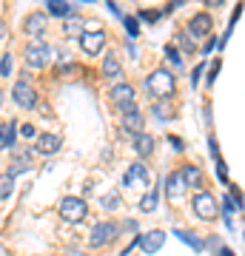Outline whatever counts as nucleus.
I'll return each instance as SVG.
<instances>
[{
	"label": "nucleus",
	"instance_id": "12",
	"mask_svg": "<svg viewBox=\"0 0 245 256\" xmlns=\"http://www.w3.org/2000/svg\"><path fill=\"white\" fill-rule=\"evenodd\" d=\"M143 126H145V117L137 108L123 111V128H126V131H131V134H143Z\"/></svg>",
	"mask_w": 245,
	"mask_h": 256
},
{
	"label": "nucleus",
	"instance_id": "25",
	"mask_svg": "<svg viewBox=\"0 0 245 256\" xmlns=\"http://www.w3.org/2000/svg\"><path fill=\"white\" fill-rule=\"evenodd\" d=\"M66 34H69V37H83V23H77V20H72V23L66 26Z\"/></svg>",
	"mask_w": 245,
	"mask_h": 256
},
{
	"label": "nucleus",
	"instance_id": "31",
	"mask_svg": "<svg viewBox=\"0 0 245 256\" xmlns=\"http://www.w3.org/2000/svg\"><path fill=\"white\" fill-rule=\"evenodd\" d=\"M177 43L182 46V52H197V48H194V43H191L185 34H177Z\"/></svg>",
	"mask_w": 245,
	"mask_h": 256
},
{
	"label": "nucleus",
	"instance_id": "40",
	"mask_svg": "<svg viewBox=\"0 0 245 256\" xmlns=\"http://www.w3.org/2000/svg\"><path fill=\"white\" fill-rule=\"evenodd\" d=\"M0 102H3V92H0Z\"/></svg>",
	"mask_w": 245,
	"mask_h": 256
},
{
	"label": "nucleus",
	"instance_id": "4",
	"mask_svg": "<svg viewBox=\"0 0 245 256\" xmlns=\"http://www.w3.org/2000/svg\"><path fill=\"white\" fill-rule=\"evenodd\" d=\"M191 208H194V214H197L200 220H205V222H211V220H217V216H219V205H217V200H214L211 194H205V191L194 196Z\"/></svg>",
	"mask_w": 245,
	"mask_h": 256
},
{
	"label": "nucleus",
	"instance_id": "28",
	"mask_svg": "<svg viewBox=\"0 0 245 256\" xmlns=\"http://www.w3.org/2000/svg\"><path fill=\"white\" fill-rule=\"evenodd\" d=\"M0 74H3V77L12 74V54H3V60H0Z\"/></svg>",
	"mask_w": 245,
	"mask_h": 256
},
{
	"label": "nucleus",
	"instance_id": "30",
	"mask_svg": "<svg viewBox=\"0 0 245 256\" xmlns=\"http://www.w3.org/2000/svg\"><path fill=\"white\" fill-rule=\"evenodd\" d=\"M165 57H168V60H171L174 66H182V60H180V52H177L174 46H168V48H165Z\"/></svg>",
	"mask_w": 245,
	"mask_h": 256
},
{
	"label": "nucleus",
	"instance_id": "36",
	"mask_svg": "<svg viewBox=\"0 0 245 256\" xmlns=\"http://www.w3.org/2000/svg\"><path fill=\"white\" fill-rule=\"evenodd\" d=\"M217 72H219V60L214 66H211V72H208V82H214V77H217Z\"/></svg>",
	"mask_w": 245,
	"mask_h": 256
},
{
	"label": "nucleus",
	"instance_id": "32",
	"mask_svg": "<svg viewBox=\"0 0 245 256\" xmlns=\"http://www.w3.org/2000/svg\"><path fill=\"white\" fill-rule=\"evenodd\" d=\"M222 210H225V216L228 220H231V214H234V200H231V196H222Z\"/></svg>",
	"mask_w": 245,
	"mask_h": 256
},
{
	"label": "nucleus",
	"instance_id": "26",
	"mask_svg": "<svg viewBox=\"0 0 245 256\" xmlns=\"http://www.w3.org/2000/svg\"><path fill=\"white\" fill-rule=\"evenodd\" d=\"M168 114H171V108H168L165 102H160V106H154V117H157V120H171Z\"/></svg>",
	"mask_w": 245,
	"mask_h": 256
},
{
	"label": "nucleus",
	"instance_id": "15",
	"mask_svg": "<svg viewBox=\"0 0 245 256\" xmlns=\"http://www.w3.org/2000/svg\"><path fill=\"white\" fill-rule=\"evenodd\" d=\"M26 34H32V37H40L46 32V14H40V12H35V14H29L26 18Z\"/></svg>",
	"mask_w": 245,
	"mask_h": 256
},
{
	"label": "nucleus",
	"instance_id": "13",
	"mask_svg": "<svg viewBox=\"0 0 245 256\" xmlns=\"http://www.w3.org/2000/svg\"><path fill=\"white\" fill-rule=\"evenodd\" d=\"M188 34L191 37H205V34H211V18L208 14H194V18L188 20Z\"/></svg>",
	"mask_w": 245,
	"mask_h": 256
},
{
	"label": "nucleus",
	"instance_id": "33",
	"mask_svg": "<svg viewBox=\"0 0 245 256\" xmlns=\"http://www.w3.org/2000/svg\"><path fill=\"white\" fill-rule=\"evenodd\" d=\"M126 32H128V34H137V32H140V26H137L134 18H126Z\"/></svg>",
	"mask_w": 245,
	"mask_h": 256
},
{
	"label": "nucleus",
	"instance_id": "10",
	"mask_svg": "<svg viewBox=\"0 0 245 256\" xmlns=\"http://www.w3.org/2000/svg\"><path fill=\"white\" fill-rule=\"evenodd\" d=\"M134 182H145V185L151 182V174H148L145 162H134L131 165V171L123 176V185H126V188H134Z\"/></svg>",
	"mask_w": 245,
	"mask_h": 256
},
{
	"label": "nucleus",
	"instance_id": "16",
	"mask_svg": "<svg viewBox=\"0 0 245 256\" xmlns=\"http://www.w3.org/2000/svg\"><path fill=\"white\" fill-rule=\"evenodd\" d=\"M37 151L40 154H57L60 151V137H55V134H40L37 137Z\"/></svg>",
	"mask_w": 245,
	"mask_h": 256
},
{
	"label": "nucleus",
	"instance_id": "7",
	"mask_svg": "<svg viewBox=\"0 0 245 256\" xmlns=\"http://www.w3.org/2000/svg\"><path fill=\"white\" fill-rule=\"evenodd\" d=\"M80 46L86 48V54H100V48L106 46V32L100 28H91V32H83Z\"/></svg>",
	"mask_w": 245,
	"mask_h": 256
},
{
	"label": "nucleus",
	"instance_id": "8",
	"mask_svg": "<svg viewBox=\"0 0 245 256\" xmlns=\"http://www.w3.org/2000/svg\"><path fill=\"white\" fill-rule=\"evenodd\" d=\"M111 100H114V106H120V108H134V88L128 86V82H117L114 88H111Z\"/></svg>",
	"mask_w": 245,
	"mask_h": 256
},
{
	"label": "nucleus",
	"instance_id": "11",
	"mask_svg": "<svg viewBox=\"0 0 245 256\" xmlns=\"http://www.w3.org/2000/svg\"><path fill=\"white\" fill-rule=\"evenodd\" d=\"M32 151H15V156H12V162H9V176H18L23 174V171H29L32 168Z\"/></svg>",
	"mask_w": 245,
	"mask_h": 256
},
{
	"label": "nucleus",
	"instance_id": "34",
	"mask_svg": "<svg viewBox=\"0 0 245 256\" xmlns=\"http://www.w3.org/2000/svg\"><path fill=\"white\" fill-rule=\"evenodd\" d=\"M202 68H205V66H197V68H194V72H191V82H194V86H197V82H200V77H202Z\"/></svg>",
	"mask_w": 245,
	"mask_h": 256
},
{
	"label": "nucleus",
	"instance_id": "20",
	"mask_svg": "<svg viewBox=\"0 0 245 256\" xmlns=\"http://www.w3.org/2000/svg\"><path fill=\"white\" fill-rule=\"evenodd\" d=\"M74 12V3H60V0H49V14L55 18H69Z\"/></svg>",
	"mask_w": 245,
	"mask_h": 256
},
{
	"label": "nucleus",
	"instance_id": "5",
	"mask_svg": "<svg viewBox=\"0 0 245 256\" xmlns=\"http://www.w3.org/2000/svg\"><path fill=\"white\" fill-rule=\"evenodd\" d=\"M117 234H120V230H117L114 222H97V225L91 228L89 242H91V248H103V245H109V242H114Z\"/></svg>",
	"mask_w": 245,
	"mask_h": 256
},
{
	"label": "nucleus",
	"instance_id": "21",
	"mask_svg": "<svg viewBox=\"0 0 245 256\" xmlns=\"http://www.w3.org/2000/svg\"><path fill=\"white\" fill-rule=\"evenodd\" d=\"M103 74H106V77H120V74H123V68H120V63H117V57H106V60H103Z\"/></svg>",
	"mask_w": 245,
	"mask_h": 256
},
{
	"label": "nucleus",
	"instance_id": "17",
	"mask_svg": "<svg viewBox=\"0 0 245 256\" xmlns=\"http://www.w3.org/2000/svg\"><path fill=\"white\" fill-rule=\"evenodd\" d=\"M15 137H18V126L15 122H3L0 126V148H12Z\"/></svg>",
	"mask_w": 245,
	"mask_h": 256
},
{
	"label": "nucleus",
	"instance_id": "41",
	"mask_svg": "<svg viewBox=\"0 0 245 256\" xmlns=\"http://www.w3.org/2000/svg\"><path fill=\"white\" fill-rule=\"evenodd\" d=\"M72 256H83V254H72Z\"/></svg>",
	"mask_w": 245,
	"mask_h": 256
},
{
	"label": "nucleus",
	"instance_id": "22",
	"mask_svg": "<svg viewBox=\"0 0 245 256\" xmlns=\"http://www.w3.org/2000/svg\"><path fill=\"white\" fill-rule=\"evenodd\" d=\"M12 191H15V176L3 174V176H0V200H6Z\"/></svg>",
	"mask_w": 245,
	"mask_h": 256
},
{
	"label": "nucleus",
	"instance_id": "27",
	"mask_svg": "<svg viewBox=\"0 0 245 256\" xmlns=\"http://www.w3.org/2000/svg\"><path fill=\"white\" fill-rule=\"evenodd\" d=\"M117 205H120V196H117V194H109V196H103V208L114 210Z\"/></svg>",
	"mask_w": 245,
	"mask_h": 256
},
{
	"label": "nucleus",
	"instance_id": "14",
	"mask_svg": "<svg viewBox=\"0 0 245 256\" xmlns=\"http://www.w3.org/2000/svg\"><path fill=\"white\" fill-rule=\"evenodd\" d=\"M182 191H185V185H182L180 171H174V174H168V176H165V194H168L171 200H180V196H182Z\"/></svg>",
	"mask_w": 245,
	"mask_h": 256
},
{
	"label": "nucleus",
	"instance_id": "2",
	"mask_svg": "<svg viewBox=\"0 0 245 256\" xmlns=\"http://www.w3.org/2000/svg\"><path fill=\"white\" fill-rule=\"evenodd\" d=\"M23 60H26L29 68H37V72H40V68H46L49 60H52V48L46 46V43H40V40H37V43H29V46L23 48Z\"/></svg>",
	"mask_w": 245,
	"mask_h": 256
},
{
	"label": "nucleus",
	"instance_id": "1",
	"mask_svg": "<svg viewBox=\"0 0 245 256\" xmlns=\"http://www.w3.org/2000/svg\"><path fill=\"white\" fill-rule=\"evenodd\" d=\"M145 92L151 97H157V100H168L177 92V80H174L171 72L157 68V72H151V77H145Z\"/></svg>",
	"mask_w": 245,
	"mask_h": 256
},
{
	"label": "nucleus",
	"instance_id": "3",
	"mask_svg": "<svg viewBox=\"0 0 245 256\" xmlns=\"http://www.w3.org/2000/svg\"><path fill=\"white\" fill-rule=\"evenodd\" d=\"M86 214H89L86 200H80V196H63L60 200V216L66 222H80V220H86Z\"/></svg>",
	"mask_w": 245,
	"mask_h": 256
},
{
	"label": "nucleus",
	"instance_id": "35",
	"mask_svg": "<svg viewBox=\"0 0 245 256\" xmlns=\"http://www.w3.org/2000/svg\"><path fill=\"white\" fill-rule=\"evenodd\" d=\"M20 134H23V137H35V126H20Z\"/></svg>",
	"mask_w": 245,
	"mask_h": 256
},
{
	"label": "nucleus",
	"instance_id": "23",
	"mask_svg": "<svg viewBox=\"0 0 245 256\" xmlns=\"http://www.w3.org/2000/svg\"><path fill=\"white\" fill-rule=\"evenodd\" d=\"M140 210H145V214H151V210H157V194H145L143 200H140Z\"/></svg>",
	"mask_w": 245,
	"mask_h": 256
},
{
	"label": "nucleus",
	"instance_id": "38",
	"mask_svg": "<svg viewBox=\"0 0 245 256\" xmlns=\"http://www.w3.org/2000/svg\"><path fill=\"white\" fill-rule=\"evenodd\" d=\"M217 254H219V256H234V254H231V250H228V248H219Z\"/></svg>",
	"mask_w": 245,
	"mask_h": 256
},
{
	"label": "nucleus",
	"instance_id": "9",
	"mask_svg": "<svg viewBox=\"0 0 245 256\" xmlns=\"http://www.w3.org/2000/svg\"><path fill=\"white\" fill-rule=\"evenodd\" d=\"M163 245H165V230H145L140 236V248L145 254H157Z\"/></svg>",
	"mask_w": 245,
	"mask_h": 256
},
{
	"label": "nucleus",
	"instance_id": "24",
	"mask_svg": "<svg viewBox=\"0 0 245 256\" xmlns=\"http://www.w3.org/2000/svg\"><path fill=\"white\" fill-rule=\"evenodd\" d=\"M174 236H180L182 242H188V245L194 248V250H200V248H202L200 239H197V236H191V234H185V230H174Z\"/></svg>",
	"mask_w": 245,
	"mask_h": 256
},
{
	"label": "nucleus",
	"instance_id": "19",
	"mask_svg": "<svg viewBox=\"0 0 245 256\" xmlns=\"http://www.w3.org/2000/svg\"><path fill=\"white\" fill-rule=\"evenodd\" d=\"M134 148H137V154H140V156H148L151 151H154V140L148 137V134H137V137H134Z\"/></svg>",
	"mask_w": 245,
	"mask_h": 256
},
{
	"label": "nucleus",
	"instance_id": "18",
	"mask_svg": "<svg viewBox=\"0 0 245 256\" xmlns=\"http://www.w3.org/2000/svg\"><path fill=\"white\" fill-rule=\"evenodd\" d=\"M180 176H182V185H185V188H194V185H200V180H202L197 165H185V168L180 171Z\"/></svg>",
	"mask_w": 245,
	"mask_h": 256
},
{
	"label": "nucleus",
	"instance_id": "37",
	"mask_svg": "<svg viewBox=\"0 0 245 256\" xmlns=\"http://www.w3.org/2000/svg\"><path fill=\"white\" fill-rule=\"evenodd\" d=\"M168 142H171V148H177V151H182V140H180V137H168Z\"/></svg>",
	"mask_w": 245,
	"mask_h": 256
},
{
	"label": "nucleus",
	"instance_id": "6",
	"mask_svg": "<svg viewBox=\"0 0 245 256\" xmlns=\"http://www.w3.org/2000/svg\"><path fill=\"white\" fill-rule=\"evenodd\" d=\"M15 102H18L20 108H35L37 106V94H35V88L29 86V80H20V82H15Z\"/></svg>",
	"mask_w": 245,
	"mask_h": 256
},
{
	"label": "nucleus",
	"instance_id": "39",
	"mask_svg": "<svg viewBox=\"0 0 245 256\" xmlns=\"http://www.w3.org/2000/svg\"><path fill=\"white\" fill-rule=\"evenodd\" d=\"M0 37H6V23L0 20Z\"/></svg>",
	"mask_w": 245,
	"mask_h": 256
},
{
	"label": "nucleus",
	"instance_id": "29",
	"mask_svg": "<svg viewBox=\"0 0 245 256\" xmlns=\"http://www.w3.org/2000/svg\"><path fill=\"white\" fill-rule=\"evenodd\" d=\"M140 18H143L145 23H154V20H160V12H154V9H143V12H140Z\"/></svg>",
	"mask_w": 245,
	"mask_h": 256
}]
</instances>
